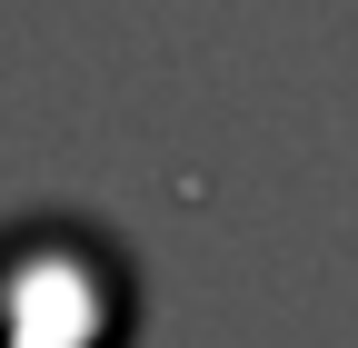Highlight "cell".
Here are the masks:
<instances>
[{"instance_id": "6da1fadb", "label": "cell", "mask_w": 358, "mask_h": 348, "mask_svg": "<svg viewBox=\"0 0 358 348\" xmlns=\"http://www.w3.org/2000/svg\"><path fill=\"white\" fill-rule=\"evenodd\" d=\"M0 348H120V279L110 259L50 229L0 259Z\"/></svg>"}]
</instances>
